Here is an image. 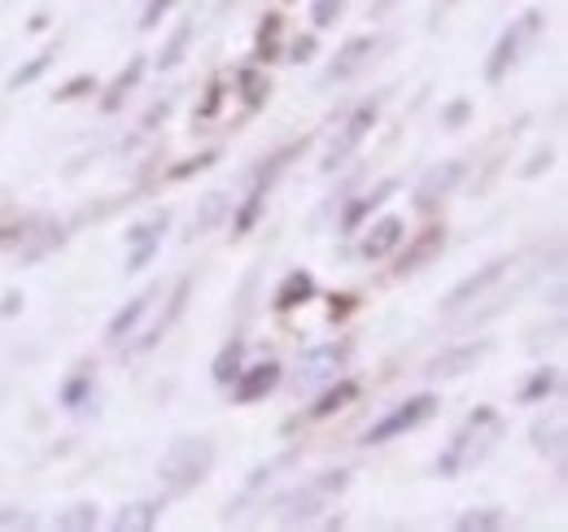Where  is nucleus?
<instances>
[{
  "mask_svg": "<svg viewBox=\"0 0 568 532\" xmlns=\"http://www.w3.org/2000/svg\"><path fill=\"white\" fill-rule=\"evenodd\" d=\"M211 467H214L211 437H180V441L166 446V454H162V463H158V480H162V489H166L171 498H180V493L197 489V484L211 475Z\"/></svg>",
  "mask_w": 568,
  "mask_h": 532,
  "instance_id": "obj_1",
  "label": "nucleus"
},
{
  "mask_svg": "<svg viewBox=\"0 0 568 532\" xmlns=\"http://www.w3.org/2000/svg\"><path fill=\"white\" fill-rule=\"evenodd\" d=\"M346 484H351V471H324V475H315L311 484H297L281 502V524L293 529V524L315 520V515L328 507V498H337Z\"/></svg>",
  "mask_w": 568,
  "mask_h": 532,
  "instance_id": "obj_2",
  "label": "nucleus"
},
{
  "mask_svg": "<svg viewBox=\"0 0 568 532\" xmlns=\"http://www.w3.org/2000/svg\"><path fill=\"white\" fill-rule=\"evenodd\" d=\"M538 27H542V9H525L503 35H498V44L490 49V58H486V83L495 88L507 79V70L520 62V53H525V44L538 35Z\"/></svg>",
  "mask_w": 568,
  "mask_h": 532,
  "instance_id": "obj_3",
  "label": "nucleus"
},
{
  "mask_svg": "<svg viewBox=\"0 0 568 532\" xmlns=\"http://www.w3.org/2000/svg\"><path fill=\"white\" fill-rule=\"evenodd\" d=\"M351 362V340H328V345H315L297 358V371H293V389L297 393H311L320 385H333L337 371H346Z\"/></svg>",
  "mask_w": 568,
  "mask_h": 532,
  "instance_id": "obj_4",
  "label": "nucleus"
},
{
  "mask_svg": "<svg viewBox=\"0 0 568 532\" xmlns=\"http://www.w3.org/2000/svg\"><path fill=\"white\" fill-rule=\"evenodd\" d=\"M437 415V398L433 393H416V398H407L403 406H394L385 419H376L372 428H367V446H385V441H398V437H407V432H416V428H425L428 419Z\"/></svg>",
  "mask_w": 568,
  "mask_h": 532,
  "instance_id": "obj_5",
  "label": "nucleus"
},
{
  "mask_svg": "<svg viewBox=\"0 0 568 532\" xmlns=\"http://www.w3.org/2000/svg\"><path fill=\"white\" fill-rule=\"evenodd\" d=\"M293 153H302V144H288L281 149L263 171H258V180H254V188L245 193L241 201V209H236V218H232V236H250L254 227H258V218H263V209H267V193H272V184H276V175L284 171V162L293 157Z\"/></svg>",
  "mask_w": 568,
  "mask_h": 532,
  "instance_id": "obj_6",
  "label": "nucleus"
},
{
  "mask_svg": "<svg viewBox=\"0 0 568 532\" xmlns=\"http://www.w3.org/2000/svg\"><path fill=\"white\" fill-rule=\"evenodd\" d=\"M376 119H381V105H376V101L355 105V110H351V119L342 123V132L333 135V144H328V153H324V162H320V166H324V171H342V166L358 153V144L372 135Z\"/></svg>",
  "mask_w": 568,
  "mask_h": 532,
  "instance_id": "obj_7",
  "label": "nucleus"
},
{
  "mask_svg": "<svg viewBox=\"0 0 568 532\" xmlns=\"http://www.w3.org/2000/svg\"><path fill=\"white\" fill-rule=\"evenodd\" d=\"M511 266H516V258H495V263H486L481 270L464 275V279H459V284H455L450 293H446L442 310H446V315H459V310H468V306H473L477 297H486V293L495 288V284L503 279V275H507V270H511Z\"/></svg>",
  "mask_w": 568,
  "mask_h": 532,
  "instance_id": "obj_8",
  "label": "nucleus"
},
{
  "mask_svg": "<svg viewBox=\"0 0 568 532\" xmlns=\"http://www.w3.org/2000/svg\"><path fill=\"white\" fill-rule=\"evenodd\" d=\"M166 227H171V209H158V214L141 218V223L128 232V266H123L128 275H136V270H144V266L158 258Z\"/></svg>",
  "mask_w": 568,
  "mask_h": 532,
  "instance_id": "obj_9",
  "label": "nucleus"
},
{
  "mask_svg": "<svg viewBox=\"0 0 568 532\" xmlns=\"http://www.w3.org/2000/svg\"><path fill=\"white\" fill-rule=\"evenodd\" d=\"M281 380H284V367L276 358H267L258 367H241V376L232 380V401L236 406H254V401L272 398L281 389Z\"/></svg>",
  "mask_w": 568,
  "mask_h": 532,
  "instance_id": "obj_10",
  "label": "nucleus"
},
{
  "mask_svg": "<svg viewBox=\"0 0 568 532\" xmlns=\"http://www.w3.org/2000/svg\"><path fill=\"white\" fill-rule=\"evenodd\" d=\"M358 232H363V245H358V254H363L367 263H381V258H389V254L403 245V236H407V223H403L398 214H381V218H367Z\"/></svg>",
  "mask_w": 568,
  "mask_h": 532,
  "instance_id": "obj_11",
  "label": "nucleus"
},
{
  "mask_svg": "<svg viewBox=\"0 0 568 532\" xmlns=\"http://www.w3.org/2000/svg\"><path fill=\"white\" fill-rule=\"evenodd\" d=\"M446 249V227L442 223H428L425 232H416L412 241H407V249L398 254V266H394V275L398 279H407V275H416V270H425L437 254Z\"/></svg>",
  "mask_w": 568,
  "mask_h": 532,
  "instance_id": "obj_12",
  "label": "nucleus"
},
{
  "mask_svg": "<svg viewBox=\"0 0 568 532\" xmlns=\"http://www.w3.org/2000/svg\"><path fill=\"white\" fill-rule=\"evenodd\" d=\"M459 180H464V162H442V166L425 171V180H420V188H416V209H420V214H433L442 201L455 193Z\"/></svg>",
  "mask_w": 568,
  "mask_h": 532,
  "instance_id": "obj_13",
  "label": "nucleus"
},
{
  "mask_svg": "<svg viewBox=\"0 0 568 532\" xmlns=\"http://www.w3.org/2000/svg\"><path fill=\"white\" fill-rule=\"evenodd\" d=\"M158 293H162V284H149L144 293H136V297H132V301L110 319L105 340H110V345H123L128 336H136V328L144 324V315H149V310H153V301H158Z\"/></svg>",
  "mask_w": 568,
  "mask_h": 532,
  "instance_id": "obj_14",
  "label": "nucleus"
},
{
  "mask_svg": "<svg viewBox=\"0 0 568 532\" xmlns=\"http://www.w3.org/2000/svg\"><path fill=\"white\" fill-rule=\"evenodd\" d=\"M490 354V340H477V345H459V349H446L428 362V376L433 380H450V376H464V371H477V362Z\"/></svg>",
  "mask_w": 568,
  "mask_h": 532,
  "instance_id": "obj_15",
  "label": "nucleus"
},
{
  "mask_svg": "<svg viewBox=\"0 0 568 532\" xmlns=\"http://www.w3.org/2000/svg\"><path fill=\"white\" fill-rule=\"evenodd\" d=\"M232 83H236V96H241V105H245V114H258V110H267V101H272V74L267 66H241L232 74Z\"/></svg>",
  "mask_w": 568,
  "mask_h": 532,
  "instance_id": "obj_16",
  "label": "nucleus"
},
{
  "mask_svg": "<svg viewBox=\"0 0 568 532\" xmlns=\"http://www.w3.org/2000/svg\"><path fill=\"white\" fill-rule=\"evenodd\" d=\"M372 53H376V35H355V40H346V44L337 49L333 66L324 70V79H328V83L351 79V74H358V70L372 62Z\"/></svg>",
  "mask_w": 568,
  "mask_h": 532,
  "instance_id": "obj_17",
  "label": "nucleus"
},
{
  "mask_svg": "<svg viewBox=\"0 0 568 532\" xmlns=\"http://www.w3.org/2000/svg\"><path fill=\"white\" fill-rule=\"evenodd\" d=\"M394 193H398V180H381L372 193H363L358 201H351V205H346V214H342V236H355L358 227H363V223H367L385 201L394 197Z\"/></svg>",
  "mask_w": 568,
  "mask_h": 532,
  "instance_id": "obj_18",
  "label": "nucleus"
},
{
  "mask_svg": "<svg viewBox=\"0 0 568 532\" xmlns=\"http://www.w3.org/2000/svg\"><path fill=\"white\" fill-rule=\"evenodd\" d=\"M315 297V275L311 270H288L281 279V288H276V297H272V306L288 315V310H297V306H306Z\"/></svg>",
  "mask_w": 568,
  "mask_h": 532,
  "instance_id": "obj_19",
  "label": "nucleus"
},
{
  "mask_svg": "<svg viewBox=\"0 0 568 532\" xmlns=\"http://www.w3.org/2000/svg\"><path fill=\"white\" fill-rule=\"evenodd\" d=\"M358 398V385L355 380H333V389H324L320 398H315V406H306V423H320V419H333L337 410H346L351 401Z\"/></svg>",
  "mask_w": 568,
  "mask_h": 532,
  "instance_id": "obj_20",
  "label": "nucleus"
},
{
  "mask_svg": "<svg viewBox=\"0 0 568 532\" xmlns=\"http://www.w3.org/2000/svg\"><path fill=\"white\" fill-rule=\"evenodd\" d=\"M158 515H162V502L158 498H141V502H128L119 515H114V532H149L158 529Z\"/></svg>",
  "mask_w": 568,
  "mask_h": 532,
  "instance_id": "obj_21",
  "label": "nucleus"
},
{
  "mask_svg": "<svg viewBox=\"0 0 568 532\" xmlns=\"http://www.w3.org/2000/svg\"><path fill=\"white\" fill-rule=\"evenodd\" d=\"M281 44H284V18L281 13H267V18L258 22V35H254V62H258V66L281 62Z\"/></svg>",
  "mask_w": 568,
  "mask_h": 532,
  "instance_id": "obj_22",
  "label": "nucleus"
},
{
  "mask_svg": "<svg viewBox=\"0 0 568 532\" xmlns=\"http://www.w3.org/2000/svg\"><path fill=\"white\" fill-rule=\"evenodd\" d=\"M141 74H144V58H132V62H128V70H119V79L105 88V96H101V110H105V114H119V110L128 105V96L136 92Z\"/></svg>",
  "mask_w": 568,
  "mask_h": 532,
  "instance_id": "obj_23",
  "label": "nucleus"
},
{
  "mask_svg": "<svg viewBox=\"0 0 568 532\" xmlns=\"http://www.w3.org/2000/svg\"><path fill=\"white\" fill-rule=\"evenodd\" d=\"M241 367H245V336H232V340L214 354V362H211L214 385H232V380L241 376Z\"/></svg>",
  "mask_w": 568,
  "mask_h": 532,
  "instance_id": "obj_24",
  "label": "nucleus"
},
{
  "mask_svg": "<svg viewBox=\"0 0 568 532\" xmlns=\"http://www.w3.org/2000/svg\"><path fill=\"white\" fill-rule=\"evenodd\" d=\"M193 35H197V18H184L171 35H166V44H162V53H158V70H175L184 62V53H189V44H193Z\"/></svg>",
  "mask_w": 568,
  "mask_h": 532,
  "instance_id": "obj_25",
  "label": "nucleus"
},
{
  "mask_svg": "<svg viewBox=\"0 0 568 532\" xmlns=\"http://www.w3.org/2000/svg\"><path fill=\"white\" fill-rule=\"evenodd\" d=\"M189 288H193V284H189V279H180V284H175V293H171V306H166V315H162V319H158V324H153V328H149V332L141 336V340H136V349H153V345H158V340H162V336H166V328H171V324H175V319H180V315H184V301H189Z\"/></svg>",
  "mask_w": 568,
  "mask_h": 532,
  "instance_id": "obj_26",
  "label": "nucleus"
},
{
  "mask_svg": "<svg viewBox=\"0 0 568 532\" xmlns=\"http://www.w3.org/2000/svg\"><path fill=\"white\" fill-rule=\"evenodd\" d=\"M97 367H79L71 380L62 385V393H58V401L67 406V410H79V406H88V398H92V389H97V376H92Z\"/></svg>",
  "mask_w": 568,
  "mask_h": 532,
  "instance_id": "obj_27",
  "label": "nucleus"
},
{
  "mask_svg": "<svg viewBox=\"0 0 568 532\" xmlns=\"http://www.w3.org/2000/svg\"><path fill=\"white\" fill-rule=\"evenodd\" d=\"M556 389H560V371H556V367H538V371L525 380V389H520V401H525V406H538V401L551 398Z\"/></svg>",
  "mask_w": 568,
  "mask_h": 532,
  "instance_id": "obj_28",
  "label": "nucleus"
},
{
  "mask_svg": "<svg viewBox=\"0 0 568 532\" xmlns=\"http://www.w3.org/2000/svg\"><path fill=\"white\" fill-rule=\"evenodd\" d=\"M53 529H62V532H92V529H97V502H74V507H67V511L53 520Z\"/></svg>",
  "mask_w": 568,
  "mask_h": 532,
  "instance_id": "obj_29",
  "label": "nucleus"
},
{
  "mask_svg": "<svg viewBox=\"0 0 568 532\" xmlns=\"http://www.w3.org/2000/svg\"><path fill=\"white\" fill-rule=\"evenodd\" d=\"M503 524H507V515H503L498 507H481V511H468V515L455 520L459 532H498Z\"/></svg>",
  "mask_w": 568,
  "mask_h": 532,
  "instance_id": "obj_30",
  "label": "nucleus"
},
{
  "mask_svg": "<svg viewBox=\"0 0 568 532\" xmlns=\"http://www.w3.org/2000/svg\"><path fill=\"white\" fill-rule=\"evenodd\" d=\"M53 58H58V44H49V49H44L40 58H31L27 66H18V70H13V74H9V92H18V88H27V83H36V79H40L44 70L53 66Z\"/></svg>",
  "mask_w": 568,
  "mask_h": 532,
  "instance_id": "obj_31",
  "label": "nucleus"
},
{
  "mask_svg": "<svg viewBox=\"0 0 568 532\" xmlns=\"http://www.w3.org/2000/svg\"><path fill=\"white\" fill-rule=\"evenodd\" d=\"M92 92H101L97 74H74V79H67V83L53 92V101H58V105H67V101H83V96H92Z\"/></svg>",
  "mask_w": 568,
  "mask_h": 532,
  "instance_id": "obj_32",
  "label": "nucleus"
},
{
  "mask_svg": "<svg viewBox=\"0 0 568 532\" xmlns=\"http://www.w3.org/2000/svg\"><path fill=\"white\" fill-rule=\"evenodd\" d=\"M214 162H219V153H197V157H189V162H180V166H171V171H166V180H171V184H184V180H193V175H202V171H211Z\"/></svg>",
  "mask_w": 568,
  "mask_h": 532,
  "instance_id": "obj_33",
  "label": "nucleus"
},
{
  "mask_svg": "<svg viewBox=\"0 0 568 532\" xmlns=\"http://www.w3.org/2000/svg\"><path fill=\"white\" fill-rule=\"evenodd\" d=\"M223 209H227V193H211V197H206V205H202V214L193 218V236H206L214 223L223 218Z\"/></svg>",
  "mask_w": 568,
  "mask_h": 532,
  "instance_id": "obj_34",
  "label": "nucleus"
},
{
  "mask_svg": "<svg viewBox=\"0 0 568 532\" xmlns=\"http://www.w3.org/2000/svg\"><path fill=\"white\" fill-rule=\"evenodd\" d=\"M219 105H223V79L214 74L211 83H206V96H202V105H197L193 123H211V119H219Z\"/></svg>",
  "mask_w": 568,
  "mask_h": 532,
  "instance_id": "obj_35",
  "label": "nucleus"
},
{
  "mask_svg": "<svg viewBox=\"0 0 568 532\" xmlns=\"http://www.w3.org/2000/svg\"><path fill=\"white\" fill-rule=\"evenodd\" d=\"M342 9H346V0H315V4H311V22H315V31H328V27H337Z\"/></svg>",
  "mask_w": 568,
  "mask_h": 532,
  "instance_id": "obj_36",
  "label": "nucleus"
},
{
  "mask_svg": "<svg viewBox=\"0 0 568 532\" xmlns=\"http://www.w3.org/2000/svg\"><path fill=\"white\" fill-rule=\"evenodd\" d=\"M560 441H565V428L560 423H534V446H538V454H560Z\"/></svg>",
  "mask_w": 568,
  "mask_h": 532,
  "instance_id": "obj_37",
  "label": "nucleus"
},
{
  "mask_svg": "<svg viewBox=\"0 0 568 532\" xmlns=\"http://www.w3.org/2000/svg\"><path fill=\"white\" fill-rule=\"evenodd\" d=\"M315 49H320V40H315V35H297V40L288 44V53H284L281 62H293V66H302V62H311V58H315Z\"/></svg>",
  "mask_w": 568,
  "mask_h": 532,
  "instance_id": "obj_38",
  "label": "nucleus"
},
{
  "mask_svg": "<svg viewBox=\"0 0 568 532\" xmlns=\"http://www.w3.org/2000/svg\"><path fill=\"white\" fill-rule=\"evenodd\" d=\"M468 119H473V101H450V105L442 110V127H450V132H459Z\"/></svg>",
  "mask_w": 568,
  "mask_h": 532,
  "instance_id": "obj_39",
  "label": "nucleus"
},
{
  "mask_svg": "<svg viewBox=\"0 0 568 532\" xmlns=\"http://www.w3.org/2000/svg\"><path fill=\"white\" fill-rule=\"evenodd\" d=\"M175 9V0H149L141 13V31H153V27H162V18Z\"/></svg>",
  "mask_w": 568,
  "mask_h": 532,
  "instance_id": "obj_40",
  "label": "nucleus"
},
{
  "mask_svg": "<svg viewBox=\"0 0 568 532\" xmlns=\"http://www.w3.org/2000/svg\"><path fill=\"white\" fill-rule=\"evenodd\" d=\"M355 306H358V297H351V293H333V297H328V319H333V324H342Z\"/></svg>",
  "mask_w": 568,
  "mask_h": 532,
  "instance_id": "obj_41",
  "label": "nucleus"
},
{
  "mask_svg": "<svg viewBox=\"0 0 568 532\" xmlns=\"http://www.w3.org/2000/svg\"><path fill=\"white\" fill-rule=\"evenodd\" d=\"M0 529H36V515H27L18 507H0Z\"/></svg>",
  "mask_w": 568,
  "mask_h": 532,
  "instance_id": "obj_42",
  "label": "nucleus"
},
{
  "mask_svg": "<svg viewBox=\"0 0 568 532\" xmlns=\"http://www.w3.org/2000/svg\"><path fill=\"white\" fill-rule=\"evenodd\" d=\"M31 227H36V218H27V223H13V227H0V245H18V241H31Z\"/></svg>",
  "mask_w": 568,
  "mask_h": 532,
  "instance_id": "obj_43",
  "label": "nucleus"
},
{
  "mask_svg": "<svg viewBox=\"0 0 568 532\" xmlns=\"http://www.w3.org/2000/svg\"><path fill=\"white\" fill-rule=\"evenodd\" d=\"M542 166H551V149H542V153H534V162L525 166V180H534V175H542Z\"/></svg>",
  "mask_w": 568,
  "mask_h": 532,
  "instance_id": "obj_44",
  "label": "nucleus"
},
{
  "mask_svg": "<svg viewBox=\"0 0 568 532\" xmlns=\"http://www.w3.org/2000/svg\"><path fill=\"white\" fill-rule=\"evenodd\" d=\"M18 306H22V293H9L4 306H0V315H18Z\"/></svg>",
  "mask_w": 568,
  "mask_h": 532,
  "instance_id": "obj_45",
  "label": "nucleus"
}]
</instances>
